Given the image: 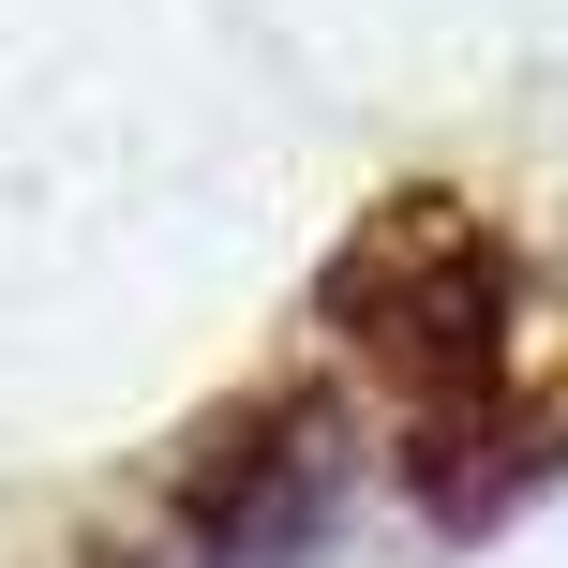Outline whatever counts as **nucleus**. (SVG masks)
<instances>
[{
	"label": "nucleus",
	"mask_w": 568,
	"mask_h": 568,
	"mask_svg": "<svg viewBox=\"0 0 568 568\" xmlns=\"http://www.w3.org/2000/svg\"><path fill=\"white\" fill-rule=\"evenodd\" d=\"M344 509V449L314 404H284L255 434H210V464L180 479V509L150 524L120 568H314Z\"/></svg>",
	"instance_id": "nucleus-1"
}]
</instances>
